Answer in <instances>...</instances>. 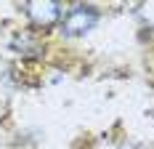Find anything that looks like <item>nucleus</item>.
Listing matches in <instances>:
<instances>
[{
    "mask_svg": "<svg viewBox=\"0 0 154 149\" xmlns=\"http://www.w3.org/2000/svg\"><path fill=\"white\" fill-rule=\"evenodd\" d=\"M98 24V11L93 5H72L61 16V35L66 37H80L85 32H91Z\"/></svg>",
    "mask_w": 154,
    "mask_h": 149,
    "instance_id": "obj_1",
    "label": "nucleus"
},
{
    "mask_svg": "<svg viewBox=\"0 0 154 149\" xmlns=\"http://www.w3.org/2000/svg\"><path fill=\"white\" fill-rule=\"evenodd\" d=\"M24 11H27V16H29L35 24H40V27H48V24H53V21L61 19V5L53 3V0H45V3H27Z\"/></svg>",
    "mask_w": 154,
    "mask_h": 149,
    "instance_id": "obj_2",
    "label": "nucleus"
}]
</instances>
